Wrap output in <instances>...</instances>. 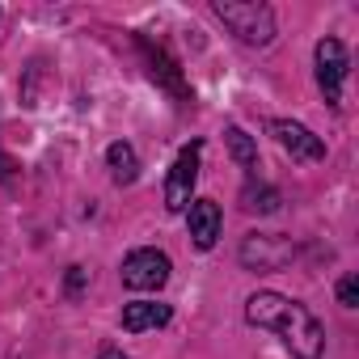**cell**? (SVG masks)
Instances as JSON below:
<instances>
[{"label":"cell","mask_w":359,"mask_h":359,"mask_svg":"<svg viewBox=\"0 0 359 359\" xmlns=\"http://www.w3.org/2000/svg\"><path fill=\"white\" fill-rule=\"evenodd\" d=\"M245 321L258 330H275L292 359H321L325 351V325L300 300H287L279 292H254L245 300Z\"/></svg>","instance_id":"obj_1"},{"label":"cell","mask_w":359,"mask_h":359,"mask_svg":"<svg viewBox=\"0 0 359 359\" xmlns=\"http://www.w3.org/2000/svg\"><path fill=\"white\" fill-rule=\"evenodd\" d=\"M212 13L245 43V47H266L275 39V9L258 0H216Z\"/></svg>","instance_id":"obj_2"},{"label":"cell","mask_w":359,"mask_h":359,"mask_svg":"<svg viewBox=\"0 0 359 359\" xmlns=\"http://www.w3.org/2000/svg\"><path fill=\"white\" fill-rule=\"evenodd\" d=\"M199 161H203V144L199 140H191L182 152L173 156L169 177H165V208L169 212H187L191 208V195H195V182H199Z\"/></svg>","instance_id":"obj_3"},{"label":"cell","mask_w":359,"mask_h":359,"mask_svg":"<svg viewBox=\"0 0 359 359\" xmlns=\"http://www.w3.org/2000/svg\"><path fill=\"white\" fill-rule=\"evenodd\" d=\"M169 254L161 250H131L123 258V287L131 292H161L169 283Z\"/></svg>","instance_id":"obj_4"},{"label":"cell","mask_w":359,"mask_h":359,"mask_svg":"<svg viewBox=\"0 0 359 359\" xmlns=\"http://www.w3.org/2000/svg\"><path fill=\"white\" fill-rule=\"evenodd\" d=\"M313 60H317V85H321V93H325V102L330 106H338L342 102V81H346V47L338 43V39H321L317 43V51H313Z\"/></svg>","instance_id":"obj_5"},{"label":"cell","mask_w":359,"mask_h":359,"mask_svg":"<svg viewBox=\"0 0 359 359\" xmlns=\"http://www.w3.org/2000/svg\"><path fill=\"white\" fill-rule=\"evenodd\" d=\"M271 135H275V144H279L292 161H325V144H321V135H313L304 123L275 118V123H271Z\"/></svg>","instance_id":"obj_6"},{"label":"cell","mask_w":359,"mask_h":359,"mask_svg":"<svg viewBox=\"0 0 359 359\" xmlns=\"http://www.w3.org/2000/svg\"><path fill=\"white\" fill-rule=\"evenodd\" d=\"M241 262H245L250 271H279V266L292 262V245H287L283 237L254 233V237H245V245H241Z\"/></svg>","instance_id":"obj_7"},{"label":"cell","mask_w":359,"mask_h":359,"mask_svg":"<svg viewBox=\"0 0 359 359\" xmlns=\"http://www.w3.org/2000/svg\"><path fill=\"white\" fill-rule=\"evenodd\" d=\"M187 229H191V241H195L199 250H212L216 237H220V203L195 199V203L187 208Z\"/></svg>","instance_id":"obj_8"},{"label":"cell","mask_w":359,"mask_h":359,"mask_svg":"<svg viewBox=\"0 0 359 359\" xmlns=\"http://www.w3.org/2000/svg\"><path fill=\"white\" fill-rule=\"evenodd\" d=\"M140 47H144V55H148V68H152V81H161L173 97H182V102H191V85L182 81V72H177V64L161 51V47H152L148 39H140Z\"/></svg>","instance_id":"obj_9"},{"label":"cell","mask_w":359,"mask_h":359,"mask_svg":"<svg viewBox=\"0 0 359 359\" xmlns=\"http://www.w3.org/2000/svg\"><path fill=\"white\" fill-rule=\"evenodd\" d=\"M173 317L169 304H156V300H131L123 304V330L127 334H144V330H156Z\"/></svg>","instance_id":"obj_10"},{"label":"cell","mask_w":359,"mask_h":359,"mask_svg":"<svg viewBox=\"0 0 359 359\" xmlns=\"http://www.w3.org/2000/svg\"><path fill=\"white\" fill-rule=\"evenodd\" d=\"M106 165H110V177H114L118 187H131L135 177H140V156H135V148L123 144V140L106 148Z\"/></svg>","instance_id":"obj_11"},{"label":"cell","mask_w":359,"mask_h":359,"mask_svg":"<svg viewBox=\"0 0 359 359\" xmlns=\"http://www.w3.org/2000/svg\"><path fill=\"white\" fill-rule=\"evenodd\" d=\"M279 191L275 187H266V182H245L241 187V208L245 212H258V216H271V212H279Z\"/></svg>","instance_id":"obj_12"},{"label":"cell","mask_w":359,"mask_h":359,"mask_svg":"<svg viewBox=\"0 0 359 359\" xmlns=\"http://www.w3.org/2000/svg\"><path fill=\"white\" fill-rule=\"evenodd\" d=\"M224 144H229V152H233V161H237L241 169H254V165H258V144H254L241 127H224Z\"/></svg>","instance_id":"obj_13"},{"label":"cell","mask_w":359,"mask_h":359,"mask_svg":"<svg viewBox=\"0 0 359 359\" xmlns=\"http://www.w3.org/2000/svg\"><path fill=\"white\" fill-rule=\"evenodd\" d=\"M338 304H342V309H355V304H359V279H355V275H346V279L338 283Z\"/></svg>","instance_id":"obj_14"},{"label":"cell","mask_w":359,"mask_h":359,"mask_svg":"<svg viewBox=\"0 0 359 359\" xmlns=\"http://www.w3.org/2000/svg\"><path fill=\"white\" fill-rule=\"evenodd\" d=\"M68 292H81V266L68 271Z\"/></svg>","instance_id":"obj_15"},{"label":"cell","mask_w":359,"mask_h":359,"mask_svg":"<svg viewBox=\"0 0 359 359\" xmlns=\"http://www.w3.org/2000/svg\"><path fill=\"white\" fill-rule=\"evenodd\" d=\"M97 359H131V355H123V351H114V346H106V351H102Z\"/></svg>","instance_id":"obj_16"}]
</instances>
